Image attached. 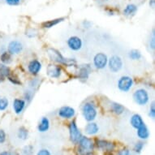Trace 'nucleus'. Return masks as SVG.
<instances>
[{
  "mask_svg": "<svg viewBox=\"0 0 155 155\" xmlns=\"http://www.w3.org/2000/svg\"><path fill=\"white\" fill-rule=\"evenodd\" d=\"M48 54L51 60L54 62H56L58 64H63L65 66L68 67H72L75 66L76 64V61L74 59H66L65 57L62 55V54L59 51H57L55 49L50 48L48 49Z\"/></svg>",
  "mask_w": 155,
  "mask_h": 155,
  "instance_id": "1",
  "label": "nucleus"
},
{
  "mask_svg": "<svg viewBox=\"0 0 155 155\" xmlns=\"http://www.w3.org/2000/svg\"><path fill=\"white\" fill-rule=\"evenodd\" d=\"M82 114L84 120L88 122H92L95 120L97 116V110L91 103H85L82 107Z\"/></svg>",
  "mask_w": 155,
  "mask_h": 155,
  "instance_id": "2",
  "label": "nucleus"
},
{
  "mask_svg": "<svg viewBox=\"0 0 155 155\" xmlns=\"http://www.w3.org/2000/svg\"><path fill=\"white\" fill-rule=\"evenodd\" d=\"M133 99L137 104L140 106H145L148 103L150 97L148 92L144 89H137L133 94Z\"/></svg>",
  "mask_w": 155,
  "mask_h": 155,
  "instance_id": "3",
  "label": "nucleus"
},
{
  "mask_svg": "<svg viewBox=\"0 0 155 155\" xmlns=\"http://www.w3.org/2000/svg\"><path fill=\"white\" fill-rule=\"evenodd\" d=\"M69 135H70V140L74 144L78 143L80 138L82 137L81 132H80L75 121H72L69 124Z\"/></svg>",
  "mask_w": 155,
  "mask_h": 155,
  "instance_id": "4",
  "label": "nucleus"
},
{
  "mask_svg": "<svg viewBox=\"0 0 155 155\" xmlns=\"http://www.w3.org/2000/svg\"><path fill=\"white\" fill-rule=\"evenodd\" d=\"M107 63L110 70L113 72H118L123 67L122 59L118 55H113L110 57Z\"/></svg>",
  "mask_w": 155,
  "mask_h": 155,
  "instance_id": "5",
  "label": "nucleus"
},
{
  "mask_svg": "<svg viewBox=\"0 0 155 155\" xmlns=\"http://www.w3.org/2000/svg\"><path fill=\"white\" fill-rule=\"evenodd\" d=\"M133 84V80L127 76H124L120 77L118 81V88L120 91L128 92L131 89Z\"/></svg>",
  "mask_w": 155,
  "mask_h": 155,
  "instance_id": "6",
  "label": "nucleus"
},
{
  "mask_svg": "<svg viewBox=\"0 0 155 155\" xmlns=\"http://www.w3.org/2000/svg\"><path fill=\"white\" fill-rule=\"evenodd\" d=\"M78 143H79L81 150H82L84 153H89V152H91L94 150V143L89 138L86 137H81L80 138Z\"/></svg>",
  "mask_w": 155,
  "mask_h": 155,
  "instance_id": "7",
  "label": "nucleus"
},
{
  "mask_svg": "<svg viewBox=\"0 0 155 155\" xmlns=\"http://www.w3.org/2000/svg\"><path fill=\"white\" fill-rule=\"evenodd\" d=\"M108 59L104 53H98L94 56V64L97 69H103L107 66Z\"/></svg>",
  "mask_w": 155,
  "mask_h": 155,
  "instance_id": "8",
  "label": "nucleus"
},
{
  "mask_svg": "<svg viewBox=\"0 0 155 155\" xmlns=\"http://www.w3.org/2000/svg\"><path fill=\"white\" fill-rule=\"evenodd\" d=\"M68 46L73 51H80L82 47V40L79 37L72 36L68 40Z\"/></svg>",
  "mask_w": 155,
  "mask_h": 155,
  "instance_id": "9",
  "label": "nucleus"
},
{
  "mask_svg": "<svg viewBox=\"0 0 155 155\" xmlns=\"http://www.w3.org/2000/svg\"><path fill=\"white\" fill-rule=\"evenodd\" d=\"M97 147L102 150V151L112 152L115 149V145L111 141H108V140H97Z\"/></svg>",
  "mask_w": 155,
  "mask_h": 155,
  "instance_id": "10",
  "label": "nucleus"
},
{
  "mask_svg": "<svg viewBox=\"0 0 155 155\" xmlns=\"http://www.w3.org/2000/svg\"><path fill=\"white\" fill-rule=\"evenodd\" d=\"M23 50V45L21 41H12L8 45V52L11 54H18Z\"/></svg>",
  "mask_w": 155,
  "mask_h": 155,
  "instance_id": "11",
  "label": "nucleus"
},
{
  "mask_svg": "<svg viewBox=\"0 0 155 155\" xmlns=\"http://www.w3.org/2000/svg\"><path fill=\"white\" fill-rule=\"evenodd\" d=\"M75 114H76L75 110L72 107H68V106L61 107L59 110V115L64 119H71L74 117Z\"/></svg>",
  "mask_w": 155,
  "mask_h": 155,
  "instance_id": "12",
  "label": "nucleus"
},
{
  "mask_svg": "<svg viewBox=\"0 0 155 155\" xmlns=\"http://www.w3.org/2000/svg\"><path fill=\"white\" fill-rule=\"evenodd\" d=\"M47 74L51 78H59L61 75V68L54 64H50L47 67Z\"/></svg>",
  "mask_w": 155,
  "mask_h": 155,
  "instance_id": "13",
  "label": "nucleus"
},
{
  "mask_svg": "<svg viewBox=\"0 0 155 155\" xmlns=\"http://www.w3.org/2000/svg\"><path fill=\"white\" fill-rule=\"evenodd\" d=\"M41 69V64L37 59H33L28 64V70L31 74L36 75L38 74Z\"/></svg>",
  "mask_w": 155,
  "mask_h": 155,
  "instance_id": "14",
  "label": "nucleus"
},
{
  "mask_svg": "<svg viewBox=\"0 0 155 155\" xmlns=\"http://www.w3.org/2000/svg\"><path fill=\"white\" fill-rule=\"evenodd\" d=\"M130 123H131L132 127H134L135 129H137L140 127H141L142 125L145 124L141 116L138 114H135L132 115L131 117V120H130Z\"/></svg>",
  "mask_w": 155,
  "mask_h": 155,
  "instance_id": "15",
  "label": "nucleus"
},
{
  "mask_svg": "<svg viewBox=\"0 0 155 155\" xmlns=\"http://www.w3.org/2000/svg\"><path fill=\"white\" fill-rule=\"evenodd\" d=\"M25 107V101L23 99H15L13 102V109L15 114H21Z\"/></svg>",
  "mask_w": 155,
  "mask_h": 155,
  "instance_id": "16",
  "label": "nucleus"
},
{
  "mask_svg": "<svg viewBox=\"0 0 155 155\" xmlns=\"http://www.w3.org/2000/svg\"><path fill=\"white\" fill-rule=\"evenodd\" d=\"M137 130V137L141 140H146L150 137V131L145 124L142 125L141 127H140Z\"/></svg>",
  "mask_w": 155,
  "mask_h": 155,
  "instance_id": "17",
  "label": "nucleus"
},
{
  "mask_svg": "<svg viewBox=\"0 0 155 155\" xmlns=\"http://www.w3.org/2000/svg\"><path fill=\"white\" fill-rule=\"evenodd\" d=\"M85 132L88 135H95L99 131V127L95 123H89L84 128Z\"/></svg>",
  "mask_w": 155,
  "mask_h": 155,
  "instance_id": "18",
  "label": "nucleus"
},
{
  "mask_svg": "<svg viewBox=\"0 0 155 155\" xmlns=\"http://www.w3.org/2000/svg\"><path fill=\"white\" fill-rule=\"evenodd\" d=\"M49 127H50V121H49L48 118H41V122H40V124H39L38 127V131L40 132H45L46 131H48Z\"/></svg>",
  "mask_w": 155,
  "mask_h": 155,
  "instance_id": "19",
  "label": "nucleus"
},
{
  "mask_svg": "<svg viewBox=\"0 0 155 155\" xmlns=\"http://www.w3.org/2000/svg\"><path fill=\"white\" fill-rule=\"evenodd\" d=\"M65 20V18H58V19H54V20H51V21H45L41 24V26L45 28H51L54 26L57 25L58 24H59L62 21H64Z\"/></svg>",
  "mask_w": 155,
  "mask_h": 155,
  "instance_id": "20",
  "label": "nucleus"
},
{
  "mask_svg": "<svg viewBox=\"0 0 155 155\" xmlns=\"http://www.w3.org/2000/svg\"><path fill=\"white\" fill-rule=\"evenodd\" d=\"M110 107H111L112 111L114 112V113H115L116 114H121L124 112V107L122 106L121 104H120V103H117V102H112L111 105H110Z\"/></svg>",
  "mask_w": 155,
  "mask_h": 155,
  "instance_id": "21",
  "label": "nucleus"
},
{
  "mask_svg": "<svg viewBox=\"0 0 155 155\" xmlns=\"http://www.w3.org/2000/svg\"><path fill=\"white\" fill-rule=\"evenodd\" d=\"M137 7L135 4H128L124 8V14L127 16H131V15H134L135 13L137 12Z\"/></svg>",
  "mask_w": 155,
  "mask_h": 155,
  "instance_id": "22",
  "label": "nucleus"
},
{
  "mask_svg": "<svg viewBox=\"0 0 155 155\" xmlns=\"http://www.w3.org/2000/svg\"><path fill=\"white\" fill-rule=\"evenodd\" d=\"M89 71H90V69H89V67H83V68L80 69L79 76H79L81 79H88L89 75Z\"/></svg>",
  "mask_w": 155,
  "mask_h": 155,
  "instance_id": "23",
  "label": "nucleus"
},
{
  "mask_svg": "<svg viewBox=\"0 0 155 155\" xmlns=\"http://www.w3.org/2000/svg\"><path fill=\"white\" fill-rule=\"evenodd\" d=\"M28 137V130L26 129L25 127H20V128H19V131H18V137L20 138L21 140H27Z\"/></svg>",
  "mask_w": 155,
  "mask_h": 155,
  "instance_id": "24",
  "label": "nucleus"
},
{
  "mask_svg": "<svg viewBox=\"0 0 155 155\" xmlns=\"http://www.w3.org/2000/svg\"><path fill=\"white\" fill-rule=\"evenodd\" d=\"M128 55L130 59L132 60H139L141 58V53L138 50H132L128 54Z\"/></svg>",
  "mask_w": 155,
  "mask_h": 155,
  "instance_id": "25",
  "label": "nucleus"
},
{
  "mask_svg": "<svg viewBox=\"0 0 155 155\" xmlns=\"http://www.w3.org/2000/svg\"><path fill=\"white\" fill-rule=\"evenodd\" d=\"M1 61L3 62V64H10L12 61V57H11V54L9 52H3L2 55L0 57Z\"/></svg>",
  "mask_w": 155,
  "mask_h": 155,
  "instance_id": "26",
  "label": "nucleus"
},
{
  "mask_svg": "<svg viewBox=\"0 0 155 155\" xmlns=\"http://www.w3.org/2000/svg\"><path fill=\"white\" fill-rule=\"evenodd\" d=\"M8 107V100L5 97H0V110H4Z\"/></svg>",
  "mask_w": 155,
  "mask_h": 155,
  "instance_id": "27",
  "label": "nucleus"
},
{
  "mask_svg": "<svg viewBox=\"0 0 155 155\" xmlns=\"http://www.w3.org/2000/svg\"><path fill=\"white\" fill-rule=\"evenodd\" d=\"M143 147H144V143L143 142H137L136 145H135L134 148H133V150H134L135 153H139L141 152Z\"/></svg>",
  "mask_w": 155,
  "mask_h": 155,
  "instance_id": "28",
  "label": "nucleus"
},
{
  "mask_svg": "<svg viewBox=\"0 0 155 155\" xmlns=\"http://www.w3.org/2000/svg\"><path fill=\"white\" fill-rule=\"evenodd\" d=\"M8 80H9V81H10L12 83H13L14 84H21V82L18 80L17 77H15V76H13L11 73L8 76Z\"/></svg>",
  "mask_w": 155,
  "mask_h": 155,
  "instance_id": "29",
  "label": "nucleus"
},
{
  "mask_svg": "<svg viewBox=\"0 0 155 155\" xmlns=\"http://www.w3.org/2000/svg\"><path fill=\"white\" fill-rule=\"evenodd\" d=\"M149 115H150V118H152V119H154V118H155V106H154V102H152V104H151V106H150V113H149Z\"/></svg>",
  "mask_w": 155,
  "mask_h": 155,
  "instance_id": "30",
  "label": "nucleus"
},
{
  "mask_svg": "<svg viewBox=\"0 0 155 155\" xmlns=\"http://www.w3.org/2000/svg\"><path fill=\"white\" fill-rule=\"evenodd\" d=\"M6 140V133L3 130L0 129V144H3Z\"/></svg>",
  "mask_w": 155,
  "mask_h": 155,
  "instance_id": "31",
  "label": "nucleus"
},
{
  "mask_svg": "<svg viewBox=\"0 0 155 155\" xmlns=\"http://www.w3.org/2000/svg\"><path fill=\"white\" fill-rule=\"evenodd\" d=\"M5 1L6 3L11 6L18 5L20 3V2H21V0H5Z\"/></svg>",
  "mask_w": 155,
  "mask_h": 155,
  "instance_id": "32",
  "label": "nucleus"
},
{
  "mask_svg": "<svg viewBox=\"0 0 155 155\" xmlns=\"http://www.w3.org/2000/svg\"><path fill=\"white\" fill-rule=\"evenodd\" d=\"M38 155H50L51 154V153L49 152V150H46V149H42L40 151H38Z\"/></svg>",
  "mask_w": 155,
  "mask_h": 155,
  "instance_id": "33",
  "label": "nucleus"
},
{
  "mask_svg": "<svg viewBox=\"0 0 155 155\" xmlns=\"http://www.w3.org/2000/svg\"><path fill=\"white\" fill-rule=\"evenodd\" d=\"M32 150H33V147L30 146V145H28V146H25V149H24V153L28 154V153H32Z\"/></svg>",
  "mask_w": 155,
  "mask_h": 155,
  "instance_id": "34",
  "label": "nucleus"
},
{
  "mask_svg": "<svg viewBox=\"0 0 155 155\" xmlns=\"http://www.w3.org/2000/svg\"><path fill=\"white\" fill-rule=\"evenodd\" d=\"M119 154L121 155H128L130 154V151L128 150H123L120 152H119Z\"/></svg>",
  "mask_w": 155,
  "mask_h": 155,
  "instance_id": "35",
  "label": "nucleus"
},
{
  "mask_svg": "<svg viewBox=\"0 0 155 155\" xmlns=\"http://www.w3.org/2000/svg\"><path fill=\"white\" fill-rule=\"evenodd\" d=\"M4 80H5V76H4V74L2 72V71L0 70V82H3Z\"/></svg>",
  "mask_w": 155,
  "mask_h": 155,
  "instance_id": "36",
  "label": "nucleus"
},
{
  "mask_svg": "<svg viewBox=\"0 0 155 155\" xmlns=\"http://www.w3.org/2000/svg\"><path fill=\"white\" fill-rule=\"evenodd\" d=\"M154 4H155V0H150V5L151 8H154Z\"/></svg>",
  "mask_w": 155,
  "mask_h": 155,
  "instance_id": "37",
  "label": "nucleus"
},
{
  "mask_svg": "<svg viewBox=\"0 0 155 155\" xmlns=\"http://www.w3.org/2000/svg\"><path fill=\"white\" fill-rule=\"evenodd\" d=\"M0 154H11V153H9V152H2V153H0Z\"/></svg>",
  "mask_w": 155,
  "mask_h": 155,
  "instance_id": "38",
  "label": "nucleus"
}]
</instances>
